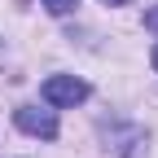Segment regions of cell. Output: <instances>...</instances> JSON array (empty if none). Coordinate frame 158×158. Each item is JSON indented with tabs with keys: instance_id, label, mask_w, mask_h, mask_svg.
<instances>
[{
	"instance_id": "277c9868",
	"label": "cell",
	"mask_w": 158,
	"mask_h": 158,
	"mask_svg": "<svg viewBox=\"0 0 158 158\" xmlns=\"http://www.w3.org/2000/svg\"><path fill=\"white\" fill-rule=\"evenodd\" d=\"M145 31H154V35H158V5L145 13Z\"/></svg>"
},
{
	"instance_id": "3957f363",
	"label": "cell",
	"mask_w": 158,
	"mask_h": 158,
	"mask_svg": "<svg viewBox=\"0 0 158 158\" xmlns=\"http://www.w3.org/2000/svg\"><path fill=\"white\" fill-rule=\"evenodd\" d=\"M75 5H79V0H44V9H48L53 18H66V13H70Z\"/></svg>"
},
{
	"instance_id": "5b68a950",
	"label": "cell",
	"mask_w": 158,
	"mask_h": 158,
	"mask_svg": "<svg viewBox=\"0 0 158 158\" xmlns=\"http://www.w3.org/2000/svg\"><path fill=\"white\" fill-rule=\"evenodd\" d=\"M149 62H154V70H158V44H154V53H149Z\"/></svg>"
},
{
	"instance_id": "8992f818",
	"label": "cell",
	"mask_w": 158,
	"mask_h": 158,
	"mask_svg": "<svg viewBox=\"0 0 158 158\" xmlns=\"http://www.w3.org/2000/svg\"><path fill=\"white\" fill-rule=\"evenodd\" d=\"M101 5H132V0H101Z\"/></svg>"
},
{
	"instance_id": "7a4b0ae2",
	"label": "cell",
	"mask_w": 158,
	"mask_h": 158,
	"mask_svg": "<svg viewBox=\"0 0 158 158\" xmlns=\"http://www.w3.org/2000/svg\"><path fill=\"white\" fill-rule=\"evenodd\" d=\"M13 123L27 136H40V141H53L57 136V114L53 110H40V106H18L13 110Z\"/></svg>"
},
{
	"instance_id": "6da1fadb",
	"label": "cell",
	"mask_w": 158,
	"mask_h": 158,
	"mask_svg": "<svg viewBox=\"0 0 158 158\" xmlns=\"http://www.w3.org/2000/svg\"><path fill=\"white\" fill-rule=\"evenodd\" d=\"M88 84L84 79H75V75H48L44 84H40V97H44V106L53 110H66V106H79V101H88Z\"/></svg>"
}]
</instances>
